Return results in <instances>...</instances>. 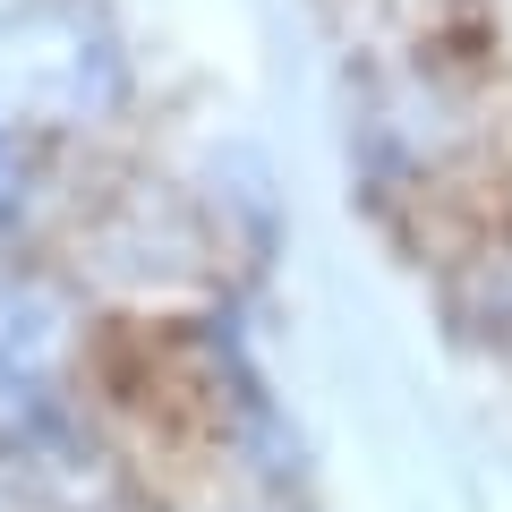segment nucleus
Segmentation results:
<instances>
[{
	"mask_svg": "<svg viewBox=\"0 0 512 512\" xmlns=\"http://www.w3.org/2000/svg\"><path fill=\"white\" fill-rule=\"evenodd\" d=\"M128 111V43L103 0H18L0 18V120L86 137Z\"/></svg>",
	"mask_w": 512,
	"mask_h": 512,
	"instance_id": "obj_1",
	"label": "nucleus"
},
{
	"mask_svg": "<svg viewBox=\"0 0 512 512\" xmlns=\"http://www.w3.org/2000/svg\"><path fill=\"white\" fill-rule=\"evenodd\" d=\"M94 274L111 282H197L205 274V231L188 205H171L154 180H128L103 214L86 222Z\"/></svg>",
	"mask_w": 512,
	"mask_h": 512,
	"instance_id": "obj_3",
	"label": "nucleus"
},
{
	"mask_svg": "<svg viewBox=\"0 0 512 512\" xmlns=\"http://www.w3.org/2000/svg\"><path fill=\"white\" fill-rule=\"evenodd\" d=\"M43 512H120L111 495H77V504H43Z\"/></svg>",
	"mask_w": 512,
	"mask_h": 512,
	"instance_id": "obj_6",
	"label": "nucleus"
},
{
	"mask_svg": "<svg viewBox=\"0 0 512 512\" xmlns=\"http://www.w3.org/2000/svg\"><path fill=\"white\" fill-rule=\"evenodd\" d=\"M18 180H26V137L0 120V205H9V188H18Z\"/></svg>",
	"mask_w": 512,
	"mask_h": 512,
	"instance_id": "obj_5",
	"label": "nucleus"
},
{
	"mask_svg": "<svg viewBox=\"0 0 512 512\" xmlns=\"http://www.w3.org/2000/svg\"><path fill=\"white\" fill-rule=\"evenodd\" d=\"M77 342V299L60 274L26 265V256H0V359L52 376L60 350Z\"/></svg>",
	"mask_w": 512,
	"mask_h": 512,
	"instance_id": "obj_4",
	"label": "nucleus"
},
{
	"mask_svg": "<svg viewBox=\"0 0 512 512\" xmlns=\"http://www.w3.org/2000/svg\"><path fill=\"white\" fill-rule=\"evenodd\" d=\"M0 470L18 478L26 495H43V504L103 495V487H94V444H86L77 402L60 393L52 376L9 367V359H0Z\"/></svg>",
	"mask_w": 512,
	"mask_h": 512,
	"instance_id": "obj_2",
	"label": "nucleus"
}]
</instances>
